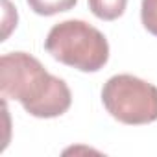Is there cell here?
Masks as SVG:
<instances>
[{"label": "cell", "mask_w": 157, "mask_h": 157, "mask_svg": "<svg viewBox=\"0 0 157 157\" xmlns=\"http://www.w3.org/2000/svg\"><path fill=\"white\" fill-rule=\"evenodd\" d=\"M0 94L4 100L21 102L24 111L37 118L61 117L72 104L68 85L26 52L0 57Z\"/></svg>", "instance_id": "obj_1"}, {"label": "cell", "mask_w": 157, "mask_h": 157, "mask_svg": "<svg viewBox=\"0 0 157 157\" xmlns=\"http://www.w3.org/2000/svg\"><path fill=\"white\" fill-rule=\"evenodd\" d=\"M44 48L59 63L82 72H98L109 59V43L105 35L89 22L78 19L52 26Z\"/></svg>", "instance_id": "obj_2"}, {"label": "cell", "mask_w": 157, "mask_h": 157, "mask_svg": "<svg viewBox=\"0 0 157 157\" xmlns=\"http://www.w3.org/2000/svg\"><path fill=\"white\" fill-rule=\"evenodd\" d=\"M102 104L115 120L128 126L157 120V87L131 74L109 78L102 89Z\"/></svg>", "instance_id": "obj_3"}, {"label": "cell", "mask_w": 157, "mask_h": 157, "mask_svg": "<svg viewBox=\"0 0 157 157\" xmlns=\"http://www.w3.org/2000/svg\"><path fill=\"white\" fill-rule=\"evenodd\" d=\"M128 0H89V10L100 21H115L126 11Z\"/></svg>", "instance_id": "obj_4"}, {"label": "cell", "mask_w": 157, "mask_h": 157, "mask_svg": "<svg viewBox=\"0 0 157 157\" xmlns=\"http://www.w3.org/2000/svg\"><path fill=\"white\" fill-rule=\"evenodd\" d=\"M26 2L33 13L43 17H52L72 10L78 4V0H26Z\"/></svg>", "instance_id": "obj_5"}, {"label": "cell", "mask_w": 157, "mask_h": 157, "mask_svg": "<svg viewBox=\"0 0 157 157\" xmlns=\"http://www.w3.org/2000/svg\"><path fill=\"white\" fill-rule=\"evenodd\" d=\"M140 21H142V26L151 35L157 37V0H142Z\"/></svg>", "instance_id": "obj_6"}]
</instances>
